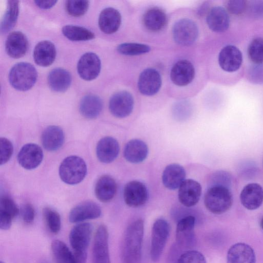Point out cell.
<instances>
[{"label": "cell", "instance_id": "1", "mask_svg": "<svg viewBox=\"0 0 263 263\" xmlns=\"http://www.w3.org/2000/svg\"><path fill=\"white\" fill-rule=\"evenodd\" d=\"M144 234V221L132 222L125 230L121 247L122 263H140Z\"/></svg>", "mask_w": 263, "mask_h": 263}, {"label": "cell", "instance_id": "2", "mask_svg": "<svg viewBox=\"0 0 263 263\" xmlns=\"http://www.w3.org/2000/svg\"><path fill=\"white\" fill-rule=\"evenodd\" d=\"M37 78L35 68L30 63L20 62L15 64L9 73V81L15 89L25 91L30 89Z\"/></svg>", "mask_w": 263, "mask_h": 263}, {"label": "cell", "instance_id": "3", "mask_svg": "<svg viewBox=\"0 0 263 263\" xmlns=\"http://www.w3.org/2000/svg\"><path fill=\"white\" fill-rule=\"evenodd\" d=\"M206 208L215 214H221L228 211L233 204V196L229 189L213 186L209 187L204 195Z\"/></svg>", "mask_w": 263, "mask_h": 263}, {"label": "cell", "instance_id": "4", "mask_svg": "<svg viewBox=\"0 0 263 263\" xmlns=\"http://www.w3.org/2000/svg\"><path fill=\"white\" fill-rule=\"evenodd\" d=\"M87 173V165L84 160L77 156L65 158L59 167V175L66 184L73 185L81 182Z\"/></svg>", "mask_w": 263, "mask_h": 263}, {"label": "cell", "instance_id": "5", "mask_svg": "<svg viewBox=\"0 0 263 263\" xmlns=\"http://www.w3.org/2000/svg\"><path fill=\"white\" fill-rule=\"evenodd\" d=\"M170 231L168 223L164 219L156 220L152 230L150 256L153 262L160 258L168 239Z\"/></svg>", "mask_w": 263, "mask_h": 263}, {"label": "cell", "instance_id": "6", "mask_svg": "<svg viewBox=\"0 0 263 263\" xmlns=\"http://www.w3.org/2000/svg\"><path fill=\"white\" fill-rule=\"evenodd\" d=\"M198 29L196 24L188 18L176 22L173 28V36L175 42L182 46L193 44L197 39Z\"/></svg>", "mask_w": 263, "mask_h": 263}, {"label": "cell", "instance_id": "7", "mask_svg": "<svg viewBox=\"0 0 263 263\" xmlns=\"http://www.w3.org/2000/svg\"><path fill=\"white\" fill-rule=\"evenodd\" d=\"M93 263H110L108 248V232L100 225L95 233L92 247Z\"/></svg>", "mask_w": 263, "mask_h": 263}, {"label": "cell", "instance_id": "8", "mask_svg": "<svg viewBox=\"0 0 263 263\" xmlns=\"http://www.w3.org/2000/svg\"><path fill=\"white\" fill-rule=\"evenodd\" d=\"M134 100L132 95L126 91H120L114 94L109 102V109L115 117L123 118L129 116L133 111Z\"/></svg>", "mask_w": 263, "mask_h": 263}, {"label": "cell", "instance_id": "9", "mask_svg": "<svg viewBox=\"0 0 263 263\" xmlns=\"http://www.w3.org/2000/svg\"><path fill=\"white\" fill-rule=\"evenodd\" d=\"M90 223H80L74 226L69 233L70 245L74 252H87L92 232Z\"/></svg>", "mask_w": 263, "mask_h": 263}, {"label": "cell", "instance_id": "10", "mask_svg": "<svg viewBox=\"0 0 263 263\" xmlns=\"http://www.w3.org/2000/svg\"><path fill=\"white\" fill-rule=\"evenodd\" d=\"M101 63L99 57L93 52H88L80 58L77 71L80 77L85 81L95 79L99 74Z\"/></svg>", "mask_w": 263, "mask_h": 263}, {"label": "cell", "instance_id": "11", "mask_svg": "<svg viewBox=\"0 0 263 263\" xmlns=\"http://www.w3.org/2000/svg\"><path fill=\"white\" fill-rule=\"evenodd\" d=\"M195 218L186 216L180 219L177 224L176 240L178 246L184 248H191L194 245Z\"/></svg>", "mask_w": 263, "mask_h": 263}, {"label": "cell", "instance_id": "12", "mask_svg": "<svg viewBox=\"0 0 263 263\" xmlns=\"http://www.w3.org/2000/svg\"><path fill=\"white\" fill-rule=\"evenodd\" d=\"M123 197L125 203L129 206L136 208L145 203L148 199V191L142 182L133 180L124 186Z\"/></svg>", "mask_w": 263, "mask_h": 263}, {"label": "cell", "instance_id": "13", "mask_svg": "<svg viewBox=\"0 0 263 263\" xmlns=\"http://www.w3.org/2000/svg\"><path fill=\"white\" fill-rule=\"evenodd\" d=\"M161 84V77L159 72L153 68H147L139 76L138 87L141 93L151 96L158 92Z\"/></svg>", "mask_w": 263, "mask_h": 263}, {"label": "cell", "instance_id": "14", "mask_svg": "<svg viewBox=\"0 0 263 263\" xmlns=\"http://www.w3.org/2000/svg\"><path fill=\"white\" fill-rule=\"evenodd\" d=\"M43 159V152L37 144L28 143L20 149L17 160L21 166L26 170H33L37 167Z\"/></svg>", "mask_w": 263, "mask_h": 263}, {"label": "cell", "instance_id": "15", "mask_svg": "<svg viewBox=\"0 0 263 263\" xmlns=\"http://www.w3.org/2000/svg\"><path fill=\"white\" fill-rule=\"evenodd\" d=\"M242 62V55L240 50L236 46L229 45L224 46L218 55V63L221 68L227 72L237 71Z\"/></svg>", "mask_w": 263, "mask_h": 263}, {"label": "cell", "instance_id": "16", "mask_svg": "<svg viewBox=\"0 0 263 263\" xmlns=\"http://www.w3.org/2000/svg\"><path fill=\"white\" fill-rule=\"evenodd\" d=\"M202 193L200 184L193 179H185L179 187L178 199L184 206L191 207L199 201Z\"/></svg>", "mask_w": 263, "mask_h": 263}, {"label": "cell", "instance_id": "17", "mask_svg": "<svg viewBox=\"0 0 263 263\" xmlns=\"http://www.w3.org/2000/svg\"><path fill=\"white\" fill-rule=\"evenodd\" d=\"M195 74L193 65L186 60H182L176 62L172 68L170 78L176 85L184 86L192 82Z\"/></svg>", "mask_w": 263, "mask_h": 263}, {"label": "cell", "instance_id": "18", "mask_svg": "<svg viewBox=\"0 0 263 263\" xmlns=\"http://www.w3.org/2000/svg\"><path fill=\"white\" fill-rule=\"evenodd\" d=\"M101 215V209L98 204L92 201H85L71 209L69 220L71 223L80 222L99 218Z\"/></svg>", "mask_w": 263, "mask_h": 263}, {"label": "cell", "instance_id": "19", "mask_svg": "<svg viewBox=\"0 0 263 263\" xmlns=\"http://www.w3.org/2000/svg\"><path fill=\"white\" fill-rule=\"evenodd\" d=\"M240 199L245 208L249 210H256L263 202V188L256 183H249L241 190Z\"/></svg>", "mask_w": 263, "mask_h": 263}, {"label": "cell", "instance_id": "20", "mask_svg": "<svg viewBox=\"0 0 263 263\" xmlns=\"http://www.w3.org/2000/svg\"><path fill=\"white\" fill-rule=\"evenodd\" d=\"M28 48V40L22 32L13 31L8 35L5 42V49L11 58L19 59L23 57Z\"/></svg>", "mask_w": 263, "mask_h": 263}, {"label": "cell", "instance_id": "21", "mask_svg": "<svg viewBox=\"0 0 263 263\" xmlns=\"http://www.w3.org/2000/svg\"><path fill=\"white\" fill-rule=\"evenodd\" d=\"M227 263H256L254 250L247 243L238 242L232 245L228 250Z\"/></svg>", "mask_w": 263, "mask_h": 263}, {"label": "cell", "instance_id": "22", "mask_svg": "<svg viewBox=\"0 0 263 263\" xmlns=\"http://www.w3.org/2000/svg\"><path fill=\"white\" fill-rule=\"evenodd\" d=\"M120 147L116 139L111 137H105L98 142L96 154L99 160L104 163H109L118 156Z\"/></svg>", "mask_w": 263, "mask_h": 263}, {"label": "cell", "instance_id": "23", "mask_svg": "<svg viewBox=\"0 0 263 263\" xmlns=\"http://www.w3.org/2000/svg\"><path fill=\"white\" fill-rule=\"evenodd\" d=\"M57 54L54 44L47 40L39 42L34 47L33 57L35 63L40 66L48 67L55 60Z\"/></svg>", "mask_w": 263, "mask_h": 263}, {"label": "cell", "instance_id": "24", "mask_svg": "<svg viewBox=\"0 0 263 263\" xmlns=\"http://www.w3.org/2000/svg\"><path fill=\"white\" fill-rule=\"evenodd\" d=\"M206 21L209 28L218 33L226 31L230 25V17L227 11L220 6L213 7L210 10Z\"/></svg>", "mask_w": 263, "mask_h": 263}, {"label": "cell", "instance_id": "25", "mask_svg": "<svg viewBox=\"0 0 263 263\" xmlns=\"http://www.w3.org/2000/svg\"><path fill=\"white\" fill-rule=\"evenodd\" d=\"M185 171L183 167L177 163L168 165L164 168L162 181L165 187L174 190L180 187L185 180Z\"/></svg>", "mask_w": 263, "mask_h": 263}, {"label": "cell", "instance_id": "26", "mask_svg": "<svg viewBox=\"0 0 263 263\" xmlns=\"http://www.w3.org/2000/svg\"><path fill=\"white\" fill-rule=\"evenodd\" d=\"M121 23V16L116 9L108 7L104 9L99 17V26L100 30L106 34H112L119 28Z\"/></svg>", "mask_w": 263, "mask_h": 263}, {"label": "cell", "instance_id": "27", "mask_svg": "<svg viewBox=\"0 0 263 263\" xmlns=\"http://www.w3.org/2000/svg\"><path fill=\"white\" fill-rule=\"evenodd\" d=\"M148 154L147 144L143 141L135 139L129 141L125 145L123 155L125 159L132 163L143 162Z\"/></svg>", "mask_w": 263, "mask_h": 263}, {"label": "cell", "instance_id": "28", "mask_svg": "<svg viewBox=\"0 0 263 263\" xmlns=\"http://www.w3.org/2000/svg\"><path fill=\"white\" fill-rule=\"evenodd\" d=\"M41 141L44 148L47 151H56L60 149L64 143V132L59 126H49L42 133Z\"/></svg>", "mask_w": 263, "mask_h": 263}, {"label": "cell", "instance_id": "29", "mask_svg": "<svg viewBox=\"0 0 263 263\" xmlns=\"http://www.w3.org/2000/svg\"><path fill=\"white\" fill-rule=\"evenodd\" d=\"M72 81L70 72L62 68L52 69L48 74L47 81L50 88L58 92L66 91Z\"/></svg>", "mask_w": 263, "mask_h": 263}, {"label": "cell", "instance_id": "30", "mask_svg": "<svg viewBox=\"0 0 263 263\" xmlns=\"http://www.w3.org/2000/svg\"><path fill=\"white\" fill-rule=\"evenodd\" d=\"M117 186L114 179L108 175H103L97 181L95 193L96 197L101 202L111 200L117 192Z\"/></svg>", "mask_w": 263, "mask_h": 263}, {"label": "cell", "instance_id": "31", "mask_svg": "<svg viewBox=\"0 0 263 263\" xmlns=\"http://www.w3.org/2000/svg\"><path fill=\"white\" fill-rule=\"evenodd\" d=\"M103 108V102L101 99L93 94H88L81 99L79 110L81 114L89 119L97 118L101 113Z\"/></svg>", "mask_w": 263, "mask_h": 263}, {"label": "cell", "instance_id": "32", "mask_svg": "<svg viewBox=\"0 0 263 263\" xmlns=\"http://www.w3.org/2000/svg\"><path fill=\"white\" fill-rule=\"evenodd\" d=\"M144 26L149 31L157 32L162 30L167 23L165 12L158 8H153L147 10L143 17Z\"/></svg>", "mask_w": 263, "mask_h": 263}, {"label": "cell", "instance_id": "33", "mask_svg": "<svg viewBox=\"0 0 263 263\" xmlns=\"http://www.w3.org/2000/svg\"><path fill=\"white\" fill-rule=\"evenodd\" d=\"M19 13V1H7V8L1 24V32L6 33L15 25Z\"/></svg>", "mask_w": 263, "mask_h": 263}, {"label": "cell", "instance_id": "34", "mask_svg": "<svg viewBox=\"0 0 263 263\" xmlns=\"http://www.w3.org/2000/svg\"><path fill=\"white\" fill-rule=\"evenodd\" d=\"M62 31L66 38L72 41H87L95 37V35L90 30L76 25H65L62 28Z\"/></svg>", "mask_w": 263, "mask_h": 263}, {"label": "cell", "instance_id": "35", "mask_svg": "<svg viewBox=\"0 0 263 263\" xmlns=\"http://www.w3.org/2000/svg\"><path fill=\"white\" fill-rule=\"evenodd\" d=\"M51 249L55 263H74L73 253L63 241L54 240Z\"/></svg>", "mask_w": 263, "mask_h": 263}, {"label": "cell", "instance_id": "36", "mask_svg": "<svg viewBox=\"0 0 263 263\" xmlns=\"http://www.w3.org/2000/svg\"><path fill=\"white\" fill-rule=\"evenodd\" d=\"M43 217L48 229L54 234L58 233L61 229V220L59 214L54 210L46 207L43 210Z\"/></svg>", "mask_w": 263, "mask_h": 263}, {"label": "cell", "instance_id": "37", "mask_svg": "<svg viewBox=\"0 0 263 263\" xmlns=\"http://www.w3.org/2000/svg\"><path fill=\"white\" fill-rule=\"evenodd\" d=\"M232 184L231 175L226 171H217L210 177L208 186H220L231 189Z\"/></svg>", "mask_w": 263, "mask_h": 263}, {"label": "cell", "instance_id": "38", "mask_svg": "<svg viewBox=\"0 0 263 263\" xmlns=\"http://www.w3.org/2000/svg\"><path fill=\"white\" fill-rule=\"evenodd\" d=\"M249 59L255 64H263V38L253 39L248 48Z\"/></svg>", "mask_w": 263, "mask_h": 263}, {"label": "cell", "instance_id": "39", "mask_svg": "<svg viewBox=\"0 0 263 263\" xmlns=\"http://www.w3.org/2000/svg\"><path fill=\"white\" fill-rule=\"evenodd\" d=\"M117 50L123 55H137L148 52L151 50V48L145 44L126 43L120 44Z\"/></svg>", "mask_w": 263, "mask_h": 263}, {"label": "cell", "instance_id": "40", "mask_svg": "<svg viewBox=\"0 0 263 263\" xmlns=\"http://www.w3.org/2000/svg\"><path fill=\"white\" fill-rule=\"evenodd\" d=\"M89 6L88 1H67L65 8L67 12L72 16L83 15L87 11Z\"/></svg>", "mask_w": 263, "mask_h": 263}, {"label": "cell", "instance_id": "41", "mask_svg": "<svg viewBox=\"0 0 263 263\" xmlns=\"http://www.w3.org/2000/svg\"><path fill=\"white\" fill-rule=\"evenodd\" d=\"M258 168L256 163L250 160L241 161L238 166V174L243 179H252L257 174Z\"/></svg>", "mask_w": 263, "mask_h": 263}, {"label": "cell", "instance_id": "42", "mask_svg": "<svg viewBox=\"0 0 263 263\" xmlns=\"http://www.w3.org/2000/svg\"><path fill=\"white\" fill-rule=\"evenodd\" d=\"M0 212L11 216L12 218L19 214L20 211L14 201L8 196H3L0 200Z\"/></svg>", "mask_w": 263, "mask_h": 263}, {"label": "cell", "instance_id": "43", "mask_svg": "<svg viewBox=\"0 0 263 263\" xmlns=\"http://www.w3.org/2000/svg\"><path fill=\"white\" fill-rule=\"evenodd\" d=\"M177 263H206L203 255L196 250H188L179 256Z\"/></svg>", "mask_w": 263, "mask_h": 263}, {"label": "cell", "instance_id": "44", "mask_svg": "<svg viewBox=\"0 0 263 263\" xmlns=\"http://www.w3.org/2000/svg\"><path fill=\"white\" fill-rule=\"evenodd\" d=\"M248 80L255 84H263V64H253L247 71Z\"/></svg>", "mask_w": 263, "mask_h": 263}, {"label": "cell", "instance_id": "45", "mask_svg": "<svg viewBox=\"0 0 263 263\" xmlns=\"http://www.w3.org/2000/svg\"><path fill=\"white\" fill-rule=\"evenodd\" d=\"M0 163L3 165L9 160L13 151L12 143L6 138L0 139Z\"/></svg>", "mask_w": 263, "mask_h": 263}, {"label": "cell", "instance_id": "46", "mask_svg": "<svg viewBox=\"0 0 263 263\" xmlns=\"http://www.w3.org/2000/svg\"><path fill=\"white\" fill-rule=\"evenodd\" d=\"M226 8L231 14L239 15L247 8V2L244 0H230L226 2Z\"/></svg>", "mask_w": 263, "mask_h": 263}, {"label": "cell", "instance_id": "47", "mask_svg": "<svg viewBox=\"0 0 263 263\" xmlns=\"http://www.w3.org/2000/svg\"><path fill=\"white\" fill-rule=\"evenodd\" d=\"M21 214L25 223H31L33 221L35 217L34 209L30 203H26L21 209Z\"/></svg>", "mask_w": 263, "mask_h": 263}, {"label": "cell", "instance_id": "48", "mask_svg": "<svg viewBox=\"0 0 263 263\" xmlns=\"http://www.w3.org/2000/svg\"><path fill=\"white\" fill-rule=\"evenodd\" d=\"M249 12L254 17L263 16V2L253 1L249 6Z\"/></svg>", "mask_w": 263, "mask_h": 263}, {"label": "cell", "instance_id": "49", "mask_svg": "<svg viewBox=\"0 0 263 263\" xmlns=\"http://www.w3.org/2000/svg\"><path fill=\"white\" fill-rule=\"evenodd\" d=\"M13 218L9 215L0 212V228L3 230H9L12 223Z\"/></svg>", "mask_w": 263, "mask_h": 263}, {"label": "cell", "instance_id": "50", "mask_svg": "<svg viewBox=\"0 0 263 263\" xmlns=\"http://www.w3.org/2000/svg\"><path fill=\"white\" fill-rule=\"evenodd\" d=\"M57 1H35V5L41 9H48L57 3Z\"/></svg>", "mask_w": 263, "mask_h": 263}, {"label": "cell", "instance_id": "51", "mask_svg": "<svg viewBox=\"0 0 263 263\" xmlns=\"http://www.w3.org/2000/svg\"><path fill=\"white\" fill-rule=\"evenodd\" d=\"M74 263H85L87 258V252H73Z\"/></svg>", "mask_w": 263, "mask_h": 263}, {"label": "cell", "instance_id": "52", "mask_svg": "<svg viewBox=\"0 0 263 263\" xmlns=\"http://www.w3.org/2000/svg\"><path fill=\"white\" fill-rule=\"evenodd\" d=\"M209 4L205 3L201 6L200 8H199L198 12L200 14H204V13H206V12L208 13L210 10V9L209 10Z\"/></svg>", "mask_w": 263, "mask_h": 263}, {"label": "cell", "instance_id": "53", "mask_svg": "<svg viewBox=\"0 0 263 263\" xmlns=\"http://www.w3.org/2000/svg\"><path fill=\"white\" fill-rule=\"evenodd\" d=\"M260 225L261 229L263 230V217L260 219Z\"/></svg>", "mask_w": 263, "mask_h": 263}, {"label": "cell", "instance_id": "54", "mask_svg": "<svg viewBox=\"0 0 263 263\" xmlns=\"http://www.w3.org/2000/svg\"><path fill=\"white\" fill-rule=\"evenodd\" d=\"M0 263H5V262H3L2 261H1Z\"/></svg>", "mask_w": 263, "mask_h": 263}, {"label": "cell", "instance_id": "55", "mask_svg": "<svg viewBox=\"0 0 263 263\" xmlns=\"http://www.w3.org/2000/svg\"><path fill=\"white\" fill-rule=\"evenodd\" d=\"M262 163H263V162H262Z\"/></svg>", "mask_w": 263, "mask_h": 263}]
</instances>
